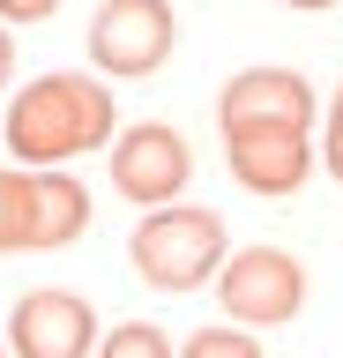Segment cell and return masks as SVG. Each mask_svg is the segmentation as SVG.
Instances as JSON below:
<instances>
[{"instance_id": "6da1fadb", "label": "cell", "mask_w": 343, "mask_h": 358, "mask_svg": "<svg viewBox=\"0 0 343 358\" xmlns=\"http://www.w3.org/2000/svg\"><path fill=\"white\" fill-rule=\"evenodd\" d=\"M112 90L97 75H38L30 90H15L8 105V150L23 164H68L82 150H105L112 142Z\"/></svg>"}, {"instance_id": "7a4b0ae2", "label": "cell", "mask_w": 343, "mask_h": 358, "mask_svg": "<svg viewBox=\"0 0 343 358\" xmlns=\"http://www.w3.org/2000/svg\"><path fill=\"white\" fill-rule=\"evenodd\" d=\"M135 268H142V284H157V291L209 284L224 268V217L217 209H194V201L149 209L135 224Z\"/></svg>"}, {"instance_id": "3957f363", "label": "cell", "mask_w": 343, "mask_h": 358, "mask_svg": "<svg viewBox=\"0 0 343 358\" xmlns=\"http://www.w3.org/2000/svg\"><path fill=\"white\" fill-rule=\"evenodd\" d=\"M217 299H224L231 321H247V329H284L298 321L306 306V268L284 254V246H247V254H231L217 268Z\"/></svg>"}, {"instance_id": "277c9868", "label": "cell", "mask_w": 343, "mask_h": 358, "mask_svg": "<svg viewBox=\"0 0 343 358\" xmlns=\"http://www.w3.org/2000/svg\"><path fill=\"white\" fill-rule=\"evenodd\" d=\"M180 45V22L164 0H105L90 15V60L97 75H149Z\"/></svg>"}, {"instance_id": "5b68a950", "label": "cell", "mask_w": 343, "mask_h": 358, "mask_svg": "<svg viewBox=\"0 0 343 358\" xmlns=\"http://www.w3.org/2000/svg\"><path fill=\"white\" fill-rule=\"evenodd\" d=\"M187 179H194V150H187L180 127L135 120V127L112 142V187L127 201H142V209H172Z\"/></svg>"}, {"instance_id": "8992f818", "label": "cell", "mask_w": 343, "mask_h": 358, "mask_svg": "<svg viewBox=\"0 0 343 358\" xmlns=\"http://www.w3.org/2000/svg\"><path fill=\"white\" fill-rule=\"evenodd\" d=\"M8 351L15 358H90L97 351V313L75 291H23L15 321H8Z\"/></svg>"}, {"instance_id": "52a82bcc", "label": "cell", "mask_w": 343, "mask_h": 358, "mask_svg": "<svg viewBox=\"0 0 343 358\" xmlns=\"http://www.w3.org/2000/svg\"><path fill=\"white\" fill-rule=\"evenodd\" d=\"M217 120L224 127H291V134H306L314 127V83L291 75V67H247V75L224 83Z\"/></svg>"}, {"instance_id": "ba28073f", "label": "cell", "mask_w": 343, "mask_h": 358, "mask_svg": "<svg viewBox=\"0 0 343 358\" xmlns=\"http://www.w3.org/2000/svg\"><path fill=\"white\" fill-rule=\"evenodd\" d=\"M224 157H231V179L247 194H269V201L298 194L306 164H314L306 134H291V127H224Z\"/></svg>"}, {"instance_id": "9c48e42d", "label": "cell", "mask_w": 343, "mask_h": 358, "mask_svg": "<svg viewBox=\"0 0 343 358\" xmlns=\"http://www.w3.org/2000/svg\"><path fill=\"white\" fill-rule=\"evenodd\" d=\"M90 224V194L82 179L60 172H30V246H75Z\"/></svg>"}, {"instance_id": "30bf717a", "label": "cell", "mask_w": 343, "mask_h": 358, "mask_svg": "<svg viewBox=\"0 0 343 358\" xmlns=\"http://www.w3.org/2000/svg\"><path fill=\"white\" fill-rule=\"evenodd\" d=\"M30 246V172H0V254Z\"/></svg>"}, {"instance_id": "8fae6325", "label": "cell", "mask_w": 343, "mask_h": 358, "mask_svg": "<svg viewBox=\"0 0 343 358\" xmlns=\"http://www.w3.org/2000/svg\"><path fill=\"white\" fill-rule=\"evenodd\" d=\"M90 358H172V336H164L157 321H119Z\"/></svg>"}, {"instance_id": "7c38bea8", "label": "cell", "mask_w": 343, "mask_h": 358, "mask_svg": "<svg viewBox=\"0 0 343 358\" xmlns=\"http://www.w3.org/2000/svg\"><path fill=\"white\" fill-rule=\"evenodd\" d=\"M180 358H261V343L247 329H194L180 343Z\"/></svg>"}, {"instance_id": "4fadbf2b", "label": "cell", "mask_w": 343, "mask_h": 358, "mask_svg": "<svg viewBox=\"0 0 343 358\" xmlns=\"http://www.w3.org/2000/svg\"><path fill=\"white\" fill-rule=\"evenodd\" d=\"M60 0H0V22H45Z\"/></svg>"}, {"instance_id": "5bb4252c", "label": "cell", "mask_w": 343, "mask_h": 358, "mask_svg": "<svg viewBox=\"0 0 343 358\" xmlns=\"http://www.w3.org/2000/svg\"><path fill=\"white\" fill-rule=\"evenodd\" d=\"M328 172L343 179V90H336V112H328Z\"/></svg>"}, {"instance_id": "9a60e30c", "label": "cell", "mask_w": 343, "mask_h": 358, "mask_svg": "<svg viewBox=\"0 0 343 358\" xmlns=\"http://www.w3.org/2000/svg\"><path fill=\"white\" fill-rule=\"evenodd\" d=\"M8 75H15V45H8V30H0V90H8Z\"/></svg>"}, {"instance_id": "2e32d148", "label": "cell", "mask_w": 343, "mask_h": 358, "mask_svg": "<svg viewBox=\"0 0 343 358\" xmlns=\"http://www.w3.org/2000/svg\"><path fill=\"white\" fill-rule=\"evenodd\" d=\"M284 8H328V0H284Z\"/></svg>"}, {"instance_id": "e0dca14e", "label": "cell", "mask_w": 343, "mask_h": 358, "mask_svg": "<svg viewBox=\"0 0 343 358\" xmlns=\"http://www.w3.org/2000/svg\"><path fill=\"white\" fill-rule=\"evenodd\" d=\"M0 358H15V351H8V343H0Z\"/></svg>"}]
</instances>
